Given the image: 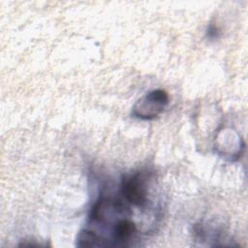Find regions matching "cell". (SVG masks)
Instances as JSON below:
<instances>
[{
    "instance_id": "obj_1",
    "label": "cell",
    "mask_w": 248,
    "mask_h": 248,
    "mask_svg": "<svg viewBox=\"0 0 248 248\" xmlns=\"http://www.w3.org/2000/svg\"><path fill=\"white\" fill-rule=\"evenodd\" d=\"M150 178V173L142 170L122 178L120 194L124 201L143 210L148 203Z\"/></svg>"
},
{
    "instance_id": "obj_3",
    "label": "cell",
    "mask_w": 248,
    "mask_h": 248,
    "mask_svg": "<svg viewBox=\"0 0 248 248\" xmlns=\"http://www.w3.org/2000/svg\"><path fill=\"white\" fill-rule=\"evenodd\" d=\"M219 34H220V31L217 28V26H215L213 24H210L208 26V28L206 30L207 38H209V39H217L219 37Z\"/></svg>"
},
{
    "instance_id": "obj_2",
    "label": "cell",
    "mask_w": 248,
    "mask_h": 248,
    "mask_svg": "<svg viewBox=\"0 0 248 248\" xmlns=\"http://www.w3.org/2000/svg\"><path fill=\"white\" fill-rule=\"evenodd\" d=\"M170 102L167 91L154 89L140 98L132 108V115L141 120L156 118L166 108Z\"/></svg>"
}]
</instances>
